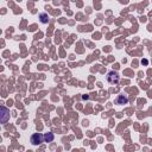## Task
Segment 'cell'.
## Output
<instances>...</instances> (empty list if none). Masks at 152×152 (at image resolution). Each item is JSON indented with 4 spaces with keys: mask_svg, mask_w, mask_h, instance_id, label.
Instances as JSON below:
<instances>
[{
    "mask_svg": "<svg viewBox=\"0 0 152 152\" xmlns=\"http://www.w3.org/2000/svg\"><path fill=\"white\" fill-rule=\"evenodd\" d=\"M1 113H2V114H1V122L5 124V122L7 121V119L10 118V112H8L5 107H2V108H1Z\"/></svg>",
    "mask_w": 152,
    "mask_h": 152,
    "instance_id": "277c9868",
    "label": "cell"
},
{
    "mask_svg": "<svg viewBox=\"0 0 152 152\" xmlns=\"http://www.w3.org/2000/svg\"><path fill=\"white\" fill-rule=\"evenodd\" d=\"M43 140H44V135H42L39 133H34L32 135V138H31V142L33 145H39V144L43 142Z\"/></svg>",
    "mask_w": 152,
    "mask_h": 152,
    "instance_id": "7a4b0ae2",
    "label": "cell"
},
{
    "mask_svg": "<svg viewBox=\"0 0 152 152\" xmlns=\"http://www.w3.org/2000/svg\"><path fill=\"white\" fill-rule=\"evenodd\" d=\"M44 140H45L46 142H51V141L53 140V134H52V133H46V134H44Z\"/></svg>",
    "mask_w": 152,
    "mask_h": 152,
    "instance_id": "5b68a950",
    "label": "cell"
},
{
    "mask_svg": "<svg viewBox=\"0 0 152 152\" xmlns=\"http://www.w3.org/2000/svg\"><path fill=\"white\" fill-rule=\"evenodd\" d=\"M115 102H116V104H126V103L128 102V97H127L126 95L121 94V95H119V96L116 97Z\"/></svg>",
    "mask_w": 152,
    "mask_h": 152,
    "instance_id": "3957f363",
    "label": "cell"
},
{
    "mask_svg": "<svg viewBox=\"0 0 152 152\" xmlns=\"http://www.w3.org/2000/svg\"><path fill=\"white\" fill-rule=\"evenodd\" d=\"M39 18H40V21H42V23H44V24L49 21V15H48V14H45V13H42V14L39 15Z\"/></svg>",
    "mask_w": 152,
    "mask_h": 152,
    "instance_id": "8992f818",
    "label": "cell"
},
{
    "mask_svg": "<svg viewBox=\"0 0 152 152\" xmlns=\"http://www.w3.org/2000/svg\"><path fill=\"white\" fill-rule=\"evenodd\" d=\"M107 80H108V82L112 83V84L118 83V81H119V75H118V72H115V71H109L108 75H107Z\"/></svg>",
    "mask_w": 152,
    "mask_h": 152,
    "instance_id": "6da1fadb",
    "label": "cell"
}]
</instances>
